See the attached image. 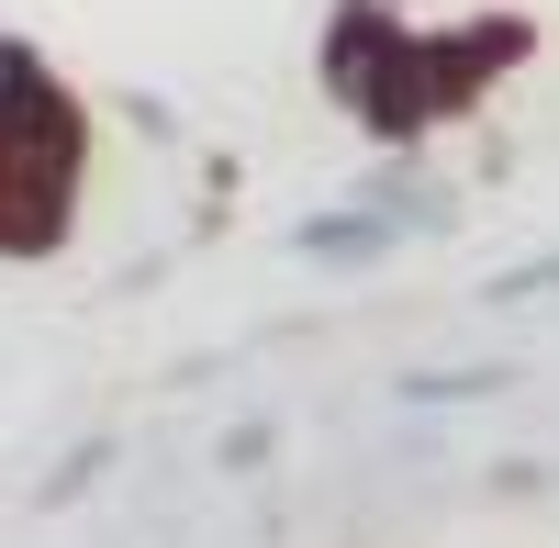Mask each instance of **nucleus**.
<instances>
[{"label": "nucleus", "mask_w": 559, "mask_h": 548, "mask_svg": "<svg viewBox=\"0 0 559 548\" xmlns=\"http://www.w3.org/2000/svg\"><path fill=\"white\" fill-rule=\"evenodd\" d=\"M358 202L381 213L403 247H414V236H448V224H459V191H448V179H437L426 157H414V146H392L381 168H369V179H358Z\"/></svg>", "instance_id": "nucleus-3"}, {"label": "nucleus", "mask_w": 559, "mask_h": 548, "mask_svg": "<svg viewBox=\"0 0 559 548\" xmlns=\"http://www.w3.org/2000/svg\"><path fill=\"white\" fill-rule=\"evenodd\" d=\"M481 302H559V247H548V258H526V269H492Z\"/></svg>", "instance_id": "nucleus-8"}, {"label": "nucleus", "mask_w": 559, "mask_h": 548, "mask_svg": "<svg viewBox=\"0 0 559 548\" xmlns=\"http://www.w3.org/2000/svg\"><path fill=\"white\" fill-rule=\"evenodd\" d=\"M515 57H526L515 23L426 34V23H403L392 0H336V23H324V102L358 112L381 146H426V134L459 123Z\"/></svg>", "instance_id": "nucleus-1"}, {"label": "nucleus", "mask_w": 559, "mask_h": 548, "mask_svg": "<svg viewBox=\"0 0 559 548\" xmlns=\"http://www.w3.org/2000/svg\"><path fill=\"white\" fill-rule=\"evenodd\" d=\"M269 460H280V426H269V415H247V426H224V437H213V470H236V481L269 470Z\"/></svg>", "instance_id": "nucleus-7"}, {"label": "nucleus", "mask_w": 559, "mask_h": 548, "mask_svg": "<svg viewBox=\"0 0 559 548\" xmlns=\"http://www.w3.org/2000/svg\"><path fill=\"white\" fill-rule=\"evenodd\" d=\"M90 179V112L57 68L0 90V258H57Z\"/></svg>", "instance_id": "nucleus-2"}, {"label": "nucleus", "mask_w": 559, "mask_h": 548, "mask_svg": "<svg viewBox=\"0 0 559 548\" xmlns=\"http://www.w3.org/2000/svg\"><path fill=\"white\" fill-rule=\"evenodd\" d=\"M392 392L426 415V403H492V392H515V370H503V358H481V370H403Z\"/></svg>", "instance_id": "nucleus-5"}, {"label": "nucleus", "mask_w": 559, "mask_h": 548, "mask_svg": "<svg viewBox=\"0 0 559 548\" xmlns=\"http://www.w3.org/2000/svg\"><path fill=\"white\" fill-rule=\"evenodd\" d=\"M392 247H403V236H392V224H381V213H369L358 191H347V202H324V213H302V224H292V258H302V269H381Z\"/></svg>", "instance_id": "nucleus-4"}, {"label": "nucleus", "mask_w": 559, "mask_h": 548, "mask_svg": "<svg viewBox=\"0 0 559 548\" xmlns=\"http://www.w3.org/2000/svg\"><path fill=\"white\" fill-rule=\"evenodd\" d=\"M102 470H112V437H90V448H68V460H57V470H45V481H34V504H45V515H57V504H68V492H90V481H102Z\"/></svg>", "instance_id": "nucleus-6"}]
</instances>
